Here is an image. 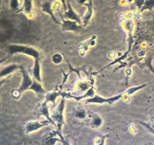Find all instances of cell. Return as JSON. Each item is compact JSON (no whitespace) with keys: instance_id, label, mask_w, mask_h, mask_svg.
I'll return each mask as SVG.
<instances>
[{"instance_id":"cell-1","label":"cell","mask_w":154,"mask_h":145,"mask_svg":"<svg viewBox=\"0 0 154 145\" xmlns=\"http://www.w3.org/2000/svg\"><path fill=\"white\" fill-rule=\"evenodd\" d=\"M7 51L9 56L11 57L15 54H24L26 55L33 57L35 61H40L42 58L41 52L38 49L33 47L28 46L25 45H19V44H10L7 46Z\"/></svg>"},{"instance_id":"cell-2","label":"cell","mask_w":154,"mask_h":145,"mask_svg":"<svg viewBox=\"0 0 154 145\" xmlns=\"http://www.w3.org/2000/svg\"><path fill=\"white\" fill-rule=\"evenodd\" d=\"M65 107H66V99L62 98L59 105L56 108H54V111L52 112L51 115L54 123L56 124L57 131H58L60 133H62V128L65 123L64 115H63Z\"/></svg>"},{"instance_id":"cell-3","label":"cell","mask_w":154,"mask_h":145,"mask_svg":"<svg viewBox=\"0 0 154 145\" xmlns=\"http://www.w3.org/2000/svg\"><path fill=\"white\" fill-rule=\"evenodd\" d=\"M125 91L122 93L117 94V95H114V96L110 97V98H104V97L99 96L98 95H95L92 98H87L86 99L85 102L87 104H108L110 105L114 104L116 101H119V100L123 98L125 95Z\"/></svg>"},{"instance_id":"cell-4","label":"cell","mask_w":154,"mask_h":145,"mask_svg":"<svg viewBox=\"0 0 154 145\" xmlns=\"http://www.w3.org/2000/svg\"><path fill=\"white\" fill-rule=\"evenodd\" d=\"M57 142H61L63 145H70L63 137L62 133L59 132L57 130L45 135L42 143L43 145H56Z\"/></svg>"},{"instance_id":"cell-5","label":"cell","mask_w":154,"mask_h":145,"mask_svg":"<svg viewBox=\"0 0 154 145\" xmlns=\"http://www.w3.org/2000/svg\"><path fill=\"white\" fill-rule=\"evenodd\" d=\"M20 70L22 74V82H21L20 87L17 89V91L20 93L22 94L23 92H26V91L29 90L30 87L32 85L33 79H32V77L30 76L28 71L24 67L23 65H20Z\"/></svg>"},{"instance_id":"cell-6","label":"cell","mask_w":154,"mask_h":145,"mask_svg":"<svg viewBox=\"0 0 154 145\" xmlns=\"http://www.w3.org/2000/svg\"><path fill=\"white\" fill-rule=\"evenodd\" d=\"M49 125H51V123L47 119L42 121L30 120L27 122L24 125V131L26 134H30V133L38 131L40 128L48 126Z\"/></svg>"},{"instance_id":"cell-7","label":"cell","mask_w":154,"mask_h":145,"mask_svg":"<svg viewBox=\"0 0 154 145\" xmlns=\"http://www.w3.org/2000/svg\"><path fill=\"white\" fill-rule=\"evenodd\" d=\"M96 39H97V36H96V35H93V36H92L90 39H87V40L84 41V42H80V43L78 44V51H79L81 56H82V57L85 56L86 53L88 51V50L90 49L91 47H93L96 45Z\"/></svg>"},{"instance_id":"cell-8","label":"cell","mask_w":154,"mask_h":145,"mask_svg":"<svg viewBox=\"0 0 154 145\" xmlns=\"http://www.w3.org/2000/svg\"><path fill=\"white\" fill-rule=\"evenodd\" d=\"M83 29H84V27L75 21L62 18V30L63 31L80 32L83 30Z\"/></svg>"},{"instance_id":"cell-9","label":"cell","mask_w":154,"mask_h":145,"mask_svg":"<svg viewBox=\"0 0 154 145\" xmlns=\"http://www.w3.org/2000/svg\"><path fill=\"white\" fill-rule=\"evenodd\" d=\"M62 93H63V88L60 87V85L57 86L53 92H47L46 94H45V102L47 104L52 103L53 106L55 108L57 99L59 97H62Z\"/></svg>"},{"instance_id":"cell-10","label":"cell","mask_w":154,"mask_h":145,"mask_svg":"<svg viewBox=\"0 0 154 145\" xmlns=\"http://www.w3.org/2000/svg\"><path fill=\"white\" fill-rule=\"evenodd\" d=\"M42 116H44V117L46 118L47 120L49 121L51 123V125H53L54 127H56V124L54 123V120L52 119L51 114H50L48 104L45 103V101H44L43 103H42V104H39L37 110V117L39 119V118L42 117Z\"/></svg>"},{"instance_id":"cell-11","label":"cell","mask_w":154,"mask_h":145,"mask_svg":"<svg viewBox=\"0 0 154 145\" xmlns=\"http://www.w3.org/2000/svg\"><path fill=\"white\" fill-rule=\"evenodd\" d=\"M65 18V19L75 21V22H77L78 24L82 25V18L80 17V15H78V14L75 12V11L74 10L73 8L72 7V5H71V4L69 2H67V9L64 11L63 18Z\"/></svg>"},{"instance_id":"cell-12","label":"cell","mask_w":154,"mask_h":145,"mask_svg":"<svg viewBox=\"0 0 154 145\" xmlns=\"http://www.w3.org/2000/svg\"><path fill=\"white\" fill-rule=\"evenodd\" d=\"M88 117L90 118V126L92 128H99L102 127V124H103V119L100 115L94 113V112L89 111Z\"/></svg>"},{"instance_id":"cell-13","label":"cell","mask_w":154,"mask_h":145,"mask_svg":"<svg viewBox=\"0 0 154 145\" xmlns=\"http://www.w3.org/2000/svg\"><path fill=\"white\" fill-rule=\"evenodd\" d=\"M21 64H17V63H11L8 66H4L0 69V79L4 78V77L11 76L12 73L15 72L17 69H20Z\"/></svg>"},{"instance_id":"cell-14","label":"cell","mask_w":154,"mask_h":145,"mask_svg":"<svg viewBox=\"0 0 154 145\" xmlns=\"http://www.w3.org/2000/svg\"><path fill=\"white\" fill-rule=\"evenodd\" d=\"M85 6L87 7V11H86L85 14L84 15L82 18V25L84 27L88 25V24L90 23V20L92 18V16H93V6L92 0H88V2L85 4Z\"/></svg>"},{"instance_id":"cell-15","label":"cell","mask_w":154,"mask_h":145,"mask_svg":"<svg viewBox=\"0 0 154 145\" xmlns=\"http://www.w3.org/2000/svg\"><path fill=\"white\" fill-rule=\"evenodd\" d=\"M53 5H54V0H47L46 2L42 4V9L45 13L48 14L52 18L53 21L56 23V24H59V21L57 19L54 13V9H53Z\"/></svg>"},{"instance_id":"cell-16","label":"cell","mask_w":154,"mask_h":145,"mask_svg":"<svg viewBox=\"0 0 154 145\" xmlns=\"http://www.w3.org/2000/svg\"><path fill=\"white\" fill-rule=\"evenodd\" d=\"M95 80L93 78H90V80H80L76 83V88L79 92H86L93 85H94Z\"/></svg>"},{"instance_id":"cell-17","label":"cell","mask_w":154,"mask_h":145,"mask_svg":"<svg viewBox=\"0 0 154 145\" xmlns=\"http://www.w3.org/2000/svg\"><path fill=\"white\" fill-rule=\"evenodd\" d=\"M32 74L34 79L36 81L42 82V76H41V63L40 61H34V66H33Z\"/></svg>"},{"instance_id":"cell-18","label":"cell","mask_w":154,"mask_h":145,"mask_svg":"<svg viewBox=\"0 0 154 145\" xmlns=\"http://www.w3.org/2000/svg\"><path fill=\"white\" fill-rule=\"evenodd\" d=\"M74 116L79 120H85L88 117V112L82 107H78L74 110Z\"/></svg>"},{"instance_id":"cell-19","label":"cell","mask_w":154,"mask_h":145,"mask_svg":"<svg viewBox=\"0 0 154 145\" xmlns=\"http://www.w3.org/2000/svg\"><path fill=\"white\" fill-rule=\"evenodd\" d=\"M32 1L33 0H23V4L22 5L20 11H23L26 15L29 16L32 11Z\"/></svg>"},{"instance_id":"cell-20","label":"cell","mask_w":154,"mask_h":145,"mask_svg":"<svg viewBox=\"0 0 154 145\" xmlns=\"http://www.w3.org/2000/svg\"><path fill=\"white\" fill-rule=\"evenodd\" d=\"M29 90L33 91L35 93L37 94H46L47 91L44 89V87L42 86V82H39L36 81L35 79H33V82L32 85L30 87Z\"/></svg>"},{"instance_id":"cell-21","label":"cell","mask_w":154,"mask_h":145,"mask_svg":"<svg viewBox=\"0 0 154 145\" xmlns=\"http://www.w3.org/2000/svg\"><path fill=\"white\" fill-rule=\"evenodd\" d=\"M108 134H105V135H98L93 138V145H105V140L108 138Z\"/></svg>"},{"instance_id":"cell-22","label":"cell","mask_w":154,"mask_h":145,"mask_svg":"<svg viewBox=\"0 0 154 145\" xmlns=\"http://www.w3.org/2000/svg\"><path fill=\"white\" fill-rule=\"evenodd\" d=\"M154 8V0H145L140 11L143 12L145 10L152 11Z\"/></svg>"},{"instance_id":"cell-23","label":"cell","mask_w":154,"mask_h":145,"mask_svg":"<svg viewBox=\"0 0 154 145\" xmlns=\"http://www.w3.org/2000/svg\"><path fill=\"white\" fill-rule=\"evenodd\" d=\"M63 58H64V57L61 54H60V53H56V54H53V56L51 57L52 62L54 63H55V64H60V63H61L63 62Z\"/></svg>"},{"instance_id":"cell-24","label":"cell","mask_w":154,"mask_h":145,"mask_svg":"<svg viewBox=\"0 0 154 145\" xmlns=\"http://www.w3.org/2000/svg\"><path fill=\"white\" fill-rule=\"evenodd\" d=\"M10 6L13 10L20 11V9L21 8L19 0H11Z\"/></svg>"},{"instance_id":"cell-25","label":"cell","mask_w":154,"mask_h":145,"mask_svg":"<svg viewBox=\"0 0 154 145\" xmlns=\"http://www.w3.org/2000/svg\"><path fill=\"white\" fill-rule=\"evenodd\" d=\"M140 123H141L142 125H144L147 129H148V131H150L152 134H154V128L151 125H150V123H146V122H140Z\"/></svg>"},{"instance_id":"cell-26","label":"cell","mask_w":154,"mask_h":145,"mask_svg":"<svg viewBox=\"0 0 154 145\" xmlns=\"http://www.w3.org/2000/svg\"><path fill=\"white\" fill-rule=\"evenodd\" d=\"M145 0H134V2H135V5H136V7L138 8L139 10H141V8H142L143 5H144Z\"/></svg>"},{"instance_id":"cell-27","label":"cell","mask_w":154,"mask_h":145,"mask_svg":"<svg viewBox=\"0 0 154 145\" xmlns=\"http://www.w3.org/2000/svg\"><path fill=\"white\" fill-rule=\"evenodd\" d=\"M11 95H12V97H13L14 99L18 100L20 99V98L21 97V95H22V94L20 93V92L17 91V89H14V90H13V92H12Z\"/></svg>"},{"instance_id":"cell-28","label":"cell","mask_w":154,"mask_h":145,"mask_svg":"<svg viewBox=\"0 0 154 145\" xmlns=\"http://www.w3.org/2000/svg\"><path fill=\"white\" fill-rule=\"evenodd\" d=\"M11 77V76H8L7 77V78H5V79H0V88L2 87V86L3 85L5 84V83L6 82L8 81V79L9 78Z\"/></svg>"},{"instance_id":"cell-29","label":"cell","mask_w":154,"mask_h":145,"mask_svg":"<svg viewBox=\"0 0 154 145\" xmlns=\"http://www.w3.org/2000/svg\"><path fill=\"white\" fill-rule=\"evenodd\" d=\"M60 1L61 2L62 5H63L64 11H66L67 9V2H66V0H60Z\"/></svg>"},{"instance_id":"cell-30","label":"cell","mask_w":154,"mask_h":145,"mask_svg":"<svg viewBox=\"0 0 154 145\" xmlns=\"http://www.w3.org/2000/svg\"><path fill=\"white\" fill-rule=\"evenodd\" d=\"M77 2H78V4L84 5H85V4L87 2H88V0H77Z\"/></svg>"},{"instance_id":"cell-31","label":"cell","mask_w":154,"mask_h":145,"mask_svg":"<svg viewBox=\"0 0 154 145\" xmlns=\"http://www.w3.org/2000/svg\"><path fill=\"white\" fill-rule=\"evenodd\" d=\"M8 57H10V56H6V57H3V58H2V59H0V65L2 64V63H4L5 61L6 60H7L8 58Z\"/></svg>"},{"instance_id":"cell-32","label":"cell","mask_w":154,"mask_h":145,"mask_svg":"<svg viewBox=\"0 0 154 145\" xmlns=\"http://www.w3.org/2000/svg\"><path fill=\"white\" fill-rule=\"evenodd\" d=\"M127 1H128V2H129V3H132V2L134 1V0H127Z\"/></svg>"},{"instance_id":"cell-33","label":"cell","mask_w":154,"mask_h":145,"mask_svg":"<svg viewBox=\"0 0 154 145\" xmlns=\"http://www.w3.org/2000/svg\"><path fill=\"white\" fill-rule=\"evenodd\" d=\"M150 125H151L152 126H153V128H154V119H153V124H150Z\"/></svg>"},{"instance_id":"cell-34","label":"cell","mask_w":154,"mask_h":145,"mask_svg":"<svg viewBox=\"0 0 154 145\" xmlns=\"http://www.w3.org/2000/svg\"><path fill=\"white\" fill-rule=\"evenodd\" d=\"M150 68H151V69H152V71H153V73H154V69H153V68H152L151 67V66H150Z\"/></svg>"},{"instance_id":"cell-35","label":"cell","mask_w":154,"mask_h":145,"mask_svg":"<svg viewBox=\"0 0 154 145\" xmlns=\"http://www.w3.org/2000/svg\"><path fill=\"white\" fill-rule=\"evenodd\" d=\"M145 145H154V143H148V144H145Z\"/></svg>"}]
</instances>
